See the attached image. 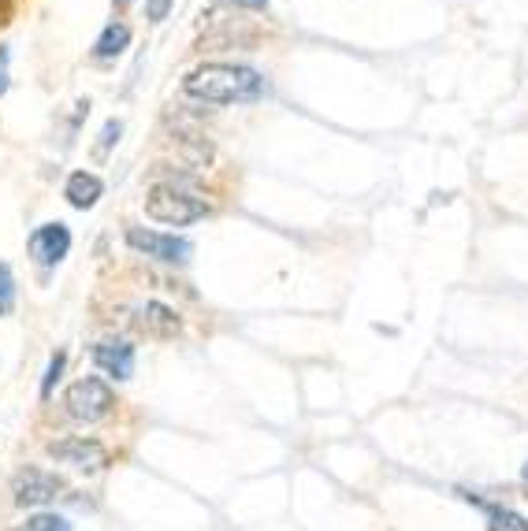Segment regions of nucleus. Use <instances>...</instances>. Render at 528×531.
Segmentation results:
<instances>
[{
	"mask_svg": "<svg viewBox=\"0 0 528 531\" xmlns=\"http://www.w3.org/2000/svg\"><path fill=\"white\" fill-rule=\"evenodd\" d=\"M183 93L205 104H250L264 93V75L246 64H201L183 78Z\"/></svg>",
	"mask_w": 528,
	"mask_h": 531,
	"instance_id": "f257e3e1",
	"label": "nucleus"
},
{
	"mask_svg": "<svg viewBox=\"0 0 528 531\" xmlns=\"http://www.w3.org/2000/svg\"><path fill=\"white\" fill-rule=\"evenodd\" d=\"M146 216L157 223H168V227H186V223H198L209 216V205L201 197L186 194L172 182H157L146 194Z\"/></svg>",
	"mask_w": 528,
	"mask_h": 531,
	"instance_id": "f03ea898",
	"label": "nucleus"
},
{
	"mask_svg": "<svg viewBox=\"0 0 528 531\" xmlns=\"http://www.w3.org/2000/svg\"><path fill=\"white\" fill-rule=\"evenodd\" d=\"M127 246L134 253H142L149 260H160V264H186L194 257V242L190 238H179V234H164V231H149V227H127Z\"/></svg>",
	"mask_w": 528,
	"mask_h": 531,
	"instance_id": "7ed1b4c3",
	"label": "nucleus"
},
{
	"mask_svg": "<svg viewBox=\"0 0 528 531\" xmlns=\"http://www.w3.org/2000/svg\"><path fill=\"white\" fill-rule=\"evenodd\" d=\"M64 402H67V413L75 416V420H82V424H97V420H105V416L112 413L116 394H112V387H108L105 379L86 376V379H79V383L67 387Z\"/></svg>",
	"mask_w": 528,
	"mask_h": 531,
	"instance_id": "20e7f679",
	"label": "nucleus"
},
{
	"mask_svg": "<svg viewBox=\"0 0 528 531\" xmlns=\"http://www.w3.org/2000/svg\"><path fill=\"white\" fill-rule=\"evenodd\" d=\"M67 483L64 476H56V472H45V468H23L12 483V494H15V506L19 509H38V506H49L56 498H64Z\"/></svg>",
	"mask_w": 528,
	"mask_h": 531,
	"instance_id": "39448f33",
	"label": "nucleus"
},
{
	"mask_svg": "<svg viewBox=\"0 0 528 531\" xmlns=\"http://www.w3.org/2000/svg\"><path fill=\"white\" fill-rule=\"evenodd\" d=\"M45 454L60 461V465L82 468V472H97V468L108 465V450L97 439H86V435H71V439L49 442Z\"/></svg>",
	"mask_w": 528,
	"mask_h": 531,
	"instance_id": "423d86ee",
	"label": "nucleus"
},
{
	"mask_svg": "<svg viewBox=\"0 0 528 531\" xmlns=\"http://www.w3.org/2000/svg\"><path fill=\"white\" fill-rule=\"evenodd\" d=\"M27 249L30 257H34V264L56 268L71 253V231H67V223H41L38 231L27 238Z\"/></svg>",
	"mask_w": 528,
	"mask_h": 531,
	"instance_id": "0eeeda50",
	"label": "nucleus"
},
{
	"mask_svg": "<svg viewBox=\"0 0 528 531\" xmlns=\"http://www.w3.org/2000/svg\"><path fill=\"white\" fill-rule=\"evenodd\" d=\"M93 364L112 379H131L134 376V346L127 338H101L90 350Z\"/></svg>",
	"mask_w": 528,
	"mask_h": 531,
	"instance_id": "6e6552de",
	"label": "nucleus"
},
{
	"mask_svg": "<svg viewBox=\"0 0 528 531\" xmlns=\"http://www.w3.org/2000/svg\"><path fill=\"white\" fill-rule=\"evenodd\" d=\"M101 194H105V182L97 179L93 171H75L71 179H67L64 186V197H67V205L71 208H93L97 201H101Z\"/></svg>",
	"mask_w": 528,
	"mask_h": 531,
	"instance_id": "1a4fd4ad",
	"label": "nucleus"
},
{
	"mask_svg": "<svg viewBox=\"0 0 528 531\" xmlns=\"http://www.w3.org/2000/svg\"><path fill=\"white\" fill-rule=\"evenodd\" d=\"M127 45H131V26L108 23L105 30H101V38L93 41V60H116V56L127 52Z\"/></svg>",
	"mask_w": 528,
	"mask_h": 531,
	"instance_id": "9d476101",
	"label": "nucleus"
},
{
	"mask_svg": "<svg viewBox=\"0 0 528 531\" xmlns=\"http://www.w3.org/2000/svg\"><path fill=\"white\" fill-rule=\"evenodd\" d=\"M138 327L146 331V335L153 338H168L179 331V316H175L168 305H160V301H149L146 309H142V320H138Z\"/></svg>",
	"mask_w": 528,
	"mask_h": 531,
	"instance_id": "9b49d317",
	"label": "nucleus"
},
{
	"mask_svg": "<svg viewBox=\"0 0 528 531\" xmlns=\"http://www.w3.org/2000/svg\"><path fill=\"white\" fill-rule=\"evenodd\" d=\"M469 502H476V506L488 513L491 520V531H528V517H521L517 509H506V506H488V502H480V498H473V494H465Z\"/></svg>",
	"mask_w": 528,
	"mask_h": 531,
	"instance_id": "f8f14e48",
	"label": "nucleus"
},
{
	"mask_svg": "<svg viewBox=\"0 0 528 531\" xmlns=\"http://www.w3.org/2000/svg\"><path fill=\"white\" fill-rule=\"evenodd\" d=\"M64 368H67V353L56 350L53 357H49V368H45V379H41V398H53L56 383L64 379Z\"/></svg>",
	"mask_w": 528,
	"mask_h": 531,
	"instance_id": "ddd939ff",
	"label": "nucleus"
},
{
	"mask_svg": "<svg viewBox=\"0 0 528 531\" xmlns=\"http://www.w3.org/2000/svg\"><path fill=\"white\" fill-rule=\"evenodd\" d=\"M15 275H12V268L0 260V316H12L15 312Z\"/></svg>",
	"mask_w": 528,
	"mask_h": 531,
	"instance_id": "4468645a",
	"label": "nucleus"
},
{
	"mask_svg": "<svg viewBox=\"0 0 528 531\" xmlns=\"http://www.w3.org/2000/svg\"><path fill=\"white\" fill-rule=\"evenodd\" d=\"M27 531H75V528H71L67 517H60V513H34V517L27 520Z\"/></svg>",
	"mask_w": 528,
	"mask_h": 531,
	"instance_id": "2eb2a0df",
	"label": "nucleus"
},
{
	"mask_svg": "<svg viewBox=\"0 0 528 531\" xmlns=\"http://www.w3.org/2000/svg\"><path fill=\"white\" fill-rule=\"evenodd\" d=\"M119 134H123V123H119V119H108L105 130H101V142H97V156H108V149L119 142Z\"/></svg>",
	"mask_w": 528,
	"mask_h": 531,
	"instance_id": "dca6fc26",
	"label": "nucleus"
},
{
	"mask_svg": "<svg viewBox=\"0 0 528 531\" xmlns=\"http://www.w3.org/2000/svg\"><path fill=\"white\" fill-rule=\"evenodd\" d=\"M12 86V45H0V97Z\"/></svg>",
	"mask_w": 528,
	"mask_h": 531,
	"instance_id": "f3484780",
	"label": "nucleus"
},
{
	"mask_svg": "<svg viewBox=\"0 0 528 531\" xmlns=\"http://www.w3.org/2000/svg\"><path fill=\"white\" fill-rule=\"evenodd\" d=\"M172 4H175V0H146V15L153 19V23H160V19H168Z\"/></svg>",
	"mask_w": 528,
	"mask_h": 531,
	"instance_id": "a211bd4d",
	"label": "nucleus"
},
{
	"mask_svg": "<svg viewBox=\"0 0 528 531\" xmlns=\"http://www.w3.org/2000/svg\"><path fill=\"white\" fill-rule=\"evenodd\" d=\"M231 4H238V8H250V12H264V8H268V0H231Z\"/></svg>",
	"mask_w": 528,
	"mask_h": 531,
	"instance_id": "6ab92c4d",
	"label": "nucleus"
},
{
	"mask_svg": "<svg viewBox=\"0 0 528 531\" xmlns=\"http://www.w3.org/2000/svg\"><path fill=\"white\" fill-rule=\"evenodd\" d=\"M521 480H525V483H528V461H525V468H521Z\"/></svg>",
	"mask_w": 528,
	"mask_h": 531,
	"instance_id": "aec40b11",
	"label": "nucleus"
},
{
	"mask_svg": "<svg viewBox=\"0 0 528 531\" xmlns=\"http://www.w3.org/2000/svg\"><path fill=\"white\" fill-rule=\"evenodd\" d=\"M4 4H8V0H0V15H4ZM0 23H4V19H0Z\"/></svg>",
	"mask_w": 528,
	"mask_h": 531,
	"instance_id": "412c9836",
	"label": "nucleus"
},
{
	"mask_svg": "<svg viewBox=\"0 0 528 531\" xmlns=\"http://www.w3.org/2000/svg\"><path fill=\"white\" fill-rule=\"evenodd\" d=\"M116 4H127V0H116Z\"/></svg>",
	"mask_w": 528,
	"mask_h": 531,
	"instance_id": "4be33fe9",
	"label": "nucleus"
},
{
	"mask_svg": "<svg viewBox=\"0 0 528 531\" xmlns=\"http://www.w3.org/2000/svg\"><path fill=\"white\" fill-rule=\"evenodd\" d=\"M15 531H27V528H15Z\"/></svg>",
	"mask_w": 528,
	"mask_h": 531,
	"instance_id": "5701e85b",
	"label": "nucleus"
}]
</instances>
